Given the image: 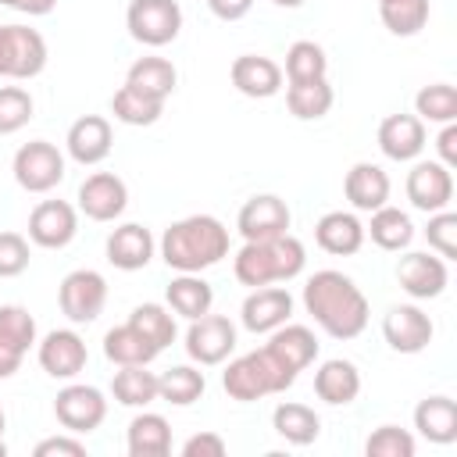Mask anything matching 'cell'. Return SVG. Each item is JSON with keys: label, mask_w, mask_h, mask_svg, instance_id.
Listing matches in <instances>:
<instances>
[{"label": "cell", "mask_w": 457, "mask_h": 457, "mask_svg": "<svg viewBox=\"0 0 457 457\" xmlns=\"http://www.w3.org/2000/svg\"><path fill=\"white\" fill-rule=\"evenodd\" d=\"M303 307L332 339H357L368 328V296L343 271H314L303 286Z\"/></svg>", "instance_id": "obj_1"}, {"label": "cell", "mask_w": 457, "mask_h": 457, "mask_svg": "<svg viewBox=\"0 0 457 457\" xmlns=\"http://www.w3.org/2000/svg\"><path fill=\"white\" fill-rule=\"evenodd\" d=\"M161 257L175 271H204L228 257V228L214 214H189L164 228Z\"/></svg>", "instance_id": "obj_2"}, {"label": "cell", "mask_w": 457, "mask_h": 457, "mask_svg": "<svg viewBox=\"0 0 457 457\" xmlns=\"http://www.w3.org/2000/svg\"><path fill=\"white\" fill-rule=\"evenodd\" d=\"M307 264V250L303 243L286 232L275 239H253L243 243L239 253L232 257V271L243 286L257 289V286H275V282H293Z\"/></svg>", "instance_id": "obj_3"}, {"label": "cell", "mask_w": 457, "mask_h": 457, "mask_svg": "<svg viewBox=\"0 0 457 457\" xmlns=\"http://www.w3.org/2000/svg\"><path fill=\"white\" fill-rule=\"evenodd\" d=\"M293 382H296V375H289L264 346H261V350H250V353H243V357H236V361H228V368L221 371L225 393H228L232 400H239V403L286 393Z\"/></svg>", "instance_id": "obj_4"}, {"label": "cell", "mask_w": 457, "mask_h": 457, "mask_svg": "<svg viewBox=\"0 0 457 457\" xmlns=\"http://www.w3.org/2000/svg\"><path fill=\"white\" fill-rule=\"evenodd\" d=\"M125 25L136 43L168 46L182 32V7L179 0H129Z\"/></svg>", "instance_id": "obj_5"}, {"label": "cell", "mask_w": 457, "mask_h": 457, "mask_svg": "<svg viewBox=\"0 0 457 457\" xmlns=\"http://www.w3.org/2000/svg\"><path fill=\"white\" fill-rule=\"evenodd\" d=\"M46 68V39L29 25H0V79H36Z\"/></svg>", "instance_id": "obj_6"}, {"label": "cell", "mask_w": 457, "mask_h": 457, "mask_svg": "<svg viewBox=\"0 0 457 457\" xmlns=\"http://www.w3.org/2000/svg\"><path fill=\"white\" fill-rule=\"evenodd\" d=\"M57 303H61V314L71 325H89V321L100 318V311L107 303V278L93 268H75L61 278Z\"/></svg>", "instance_id": "obj_7"}, {"label": "cell", "mask_w": 457, "mask_h": 457, "mask_svg": "<svg viewBox=\"0 0 457 457\" xmlns=\"http://www.w3.org/2000/svg\"><path fill=\"white\" fill-rule=\"evenodd\" d=\"M11 171L25 193H50L64 179V154L46 139H32V143L18 146Z\"/></svg>", "instance_id": "obj_8"}, {"label": "cell", "mask_w": 457, "mask_h": 457, "mask_svg": "<svg viewBox=\"0 0 457 457\" xmlns=\"http://www.w3.org/2000/svg\"><path fill=\"white\" fill-rule=\"evenodd\" d=\"M54 418L64 425V432L71 436H89L104 425L107 418V400L96 386H82V382H71L57 393L54 400Z\"/></svg>", "instance_id": "obj_9"}, {"label": "cell", "mask_w": 457, "mask_h": 457, "mask_svg": "<svg viewBox=\"0 0 457 457\" xmlns=\"http://www.w3.org/2000/svg\"><path fill=\"white\" fill-rule=\"evenodd\" d=\"M236 350V325L225 314H200L189 321L186 328V353L189 361H196L200 368L221 364L228 361V353Z\"/></svg>", "instance_id": "obj_10"}, {"label": "cell", "mask_w": 457, "mask_h": 457, "mask_svg": "<svg viewBox=\"0 0 457 457\" xmlns=\"http://www.w3.org/2000/svg\"><path fill=\"white\" fill-rule=\"evenodd\" d=\"M289 221H293L289 204H286L282 196H275V193H257V196H250V200L239 207V214H236V228H239V236H243L246 243L286 236V232H289Z\"/></svg>", "instance_id": "obj_11"}, {"label": "cell", "mask_w": 457, "mask_h": 457, "mask_svg": "<svg viewBox=\"0 0 457 457\" xmlns=\"http://www.w3.org/2000/svg\"><path fill=\"white\" fill-rule=\"evenodd\" d=\"M396 282L414 300H436V296H443V289L450 282V271H446V261L439 253L411 250L396 264Z\"/></svg>", "instance_id": "obj_12"}, {"label": "cell", "mask_w": 457, "mask_h": 457, "mask_svg": "<svg viewBox=\"0 0 457 457\" xmlns=\"http://www.w3.org/2000/svg\"><path fill=\"white\" fill-rule=\"evenodd\" d=\"M79 232V211L68 200H39L29 214V239L43 250H61Z\"/></svg>", "instance_id": "obj_13"}, {"label": "cell", "mask_w": 457, "mask_h": 457, "mask_svg": "<svg viewBox=\"0 0 457 457\" xmlns=\"http://www.w3.org/2000/svg\"><path fill=\"white\" fill-rule=\"evenodd\" d=\"M382 336L396 353H421L432 343L436 325L418 303H396L382 318Z\"/></svg>", "instance_id": "obj_14"}, {"label": "cell", "mask_w": 457, "mask_h": 457, "mask_svg": "<svg viewBox=\"0 0 457 457\" xmlns=\"http://www.w3.org/2000/svg\"><path fill=\"white\" fill-rule=\"evenodd\" d=\"M75 200H79V211L89 221H114L129 207V186L114 171H93L79 186V196Z\"/></svg>", "instance_id": "obj_15"}, {"label": "cell", "mask_w": 457, "mask_h": 457, "mask_svg": "<svg viewBox=\"0 0 457 457\" xmlns=\"http://www.w3.org/2000/svg\"><path fill=\"white\" fill-rule=\"evenodd\" d=\"M36 357H39V368H43L50 378H64V382H68V378H75V375L86 368L89 350H86V343H82L79 332H71V328H54V332H46V336L39 339Z\"/></svg>", "instance_id": "obj_16"}, {"label": "cell", "mask_w": 457, "mask_h": 457, "mask_svg": "<svg viewBox=\"0 0 457 457\" xmlns=\"http://www.w3.org/2000/svg\"><path fill=\"white\" fill-rule=\"evenodd\" d=\"M407 200L425 214H436V211L450 207V200H453V171L446 164H439V161H418L407 171Z\"/></svg>", "instance_id": "obj_17"}, {"label": "cell", "mask_w": 457, "mask_h": 457, "mask_svg": "<svg viewBox=\"0 0 457 457\" xmlns=\"http://www.w3.org/2000/svg\"><path fill=\"white\" fill-rule=\"evenodd\" d=\"M289 314H293V296L282 286H257V289H250V296L239 307V321L253 336L275 332L278 325L289 321Z\"/></svg>", "instance_id": "obj_18"}, {"label": "cell", "mask_w": 457, "mask_h": 457, "mask_svg": "<svg viewBox=\"0 0 457 457\" xmlns=\"http://www.w3.org/2000/svg\"><path fill=\"white\" fill-rule=\"evenodd\" d=\"M64 146H68V157L75 164H82V168L100 164L114 146L111 121L104 114H82L79 121H71V129L64 136Z\"/></svg>", "instance_id": "obj_19"}, {"label": "cell", "mask_w": 457, "mask_h": 457, "mask_svg": "<svg viewBox=\"0 0 457 457\" xmlns=\"http://www.w3.org/2000/svg\"><path fill=\"white\" fill-rule=\"evenodd\" d=\"M228 79L243 96L253 100H268L282 89V68L264 54H239L228 68Z\"/></svg>", "instance_id": "obj_20"}, {"label": "cell", "mask_w": 457, "mask_h": 457, "mask_svg": "<svg viewBox=\"0 0 457 457\" xmlns=\"http://www.w3.org/2000/svg\"><path fill=\"white\" fill-rule=\"evenodd\" d=\"M378 150L389 161H414L425 150V121L418 114H386L378 125Z\"/></svg>", "instance_id": "obj_21"}, {"label": "cell", "mask_w": 457, "mask_h": 457, "mask_svg": "<svg viewBox=\"0 0 457 457\" xmlns=\"http://www.w3.org/2000/svg\"><path fill=\"white\" fill-rule=\"evenodd\" d=\"M271 339L264 343V350L289 371V375H300L307 364H314L318 357V339L307 325H278L275 332H268Z\"/></svg>", "instance_id": "obj_22"}, {"label": "cell", "mask_w": 457, "mask_h": 457, "mask_svg": "<svg viewBox=\"0 0 457 457\" xmlns=\"http://www.w3.org/2000/svg\"><path fill=\"white\" fill-rule=\"evenodd\" d=\"M154 250H157V243H154L150 228L146 225H136V221H125V225H118L107 236V261L114 268H121V271L146 268L150 257H154Z\"/></svg>", "instance_id": "obj_23"}, {"label": "cell", "mask_w": 457, "mask_h": 457, "mask_svg": "<svg viewBox=\"0 0 457 457\" xmlns=\"http://www.w3.org/2000/svg\"><path fill=\"white\" fill-rule=\"evenodd\" d=\"M314 239L332 257H350L364 246V225L353 211H328L314 225Z\"/></svg>", "instance_id": "obj_24"}, {"label": "cell", "mask_w": 457, "mask_h": 457, "mask_svg": "<svg viewBox=\"0 0 457 457\" xmlns=\"http://www.w3.org/2000/svg\"><path fill=\"white\" fill-rule=\"evenodd\" d=\"M343 193H346L353 211H368L371 214L382 204H389V175L371 161H357L343 179Z\"/></svg>", "instance_id": "obj_25"}, {"label": "cell", "mask_w": 457, "mask_h": 457, "mask_svg": "<svg viewBox=\"0 0 457 457\" xmlns=\"http://www.w3.org/2000/svg\"><path fill=\"white\" fill-rule=\"evenodd\" d=\"M314 393H318V400H325L332 407L353 403L357 393H361V371H357V364L353 361H343V357L325 361L314 371Z\"/></svg>", "instance_id": "obj_26"}, {"label": "cell", "mask_w": 457, "mask_h": 457, "mask_svg": "<svg viewBox=\"0 0 457 457\" xmlns=\"http://www.w3.org/2000/svg\"><path fill=\"white\" fill-rule=\"evenodd\" d=\"M164 300H168L171 314L193 321V318H200V314L211 311V303H214V289H211L207 278H200V271H179V278L168 282Z\"/></svg>", "instance_id": "obj_27"}, {"label": "cell", "mask_w": 457, "mask_h": 457, "mask_svg": "<svg viewBox=\"0 0 457 457\" xmlns=\"http://www.w3.org/2000/svg\"><path fill=\"white\" fill-rule=\"evenodd\" d=\"M414 428L428 439V443H453L457 439V403L450 396H425L414 407Z\"/></svg>", "instance_id": "obj_28"}, {"label": "cell", "mask_w": 457, "mask_h": 457, "mask_svg": "<svg viewBox=\"0 0 457 457\" xmlns=\"http://www.w3.org/2000/svg\"><path fill=\"white\" fill-rule=\"evenodd\" d=\"M125 446L132 457H164L171 450V425L154 414V411H143L129 421V432H125Z\"/></svg>", "instance_id": "obj_29"}, {"label": "cell", "mask_w": 457, "mask_h": 457, "mask_svg": "<svg viewBox=\"0 0 457 457\" xmlns=\"http://www.w3.org/2000/svg\"><path fill=\"white\" fill-rule=\"evenodd\" d=\"M125 82L132 89L154 96V100H168L175 93V86H179V71H175V64L168 57H136L129 64Z\"/></svg>", "instance_id": "obj_30"}, {"label": "cell", "mask_w": 457, "mask_h": 457, "mask_svg": "<svg viewBox=\"0 0 457 457\" xmlns=\"http://www.w3.org/2000/svg\"><path fill=\"white\" fill-rule=\"evenodd\" d=\"M364 236H371V243H375L378 250L400 253V250H407L411 239H414V221H411L407 211L382 204L378 211H371V225L364 228Z\"/></svg>", "instance_id": "obj_31"}, {"label": "cell", "mask_w": 457, "mask_h": 457, "mask_svg": "<svg viewBox=\"0 0 457 457\" xmlns=\"http://www.w3.org/2000/svg\"><path fill=\"white\" fill-rule=\"evenodd\" d=\"M161 350L132 325V321H125V325H114L107 336H104V357L111 361V364H150L154 357H157Z\"/></svg>", "instance_id": "obj_32"}, {"label": "cell", "mask_w": 457, "mask_h": 457, "mask_svg": "<svg viewBox=\"0 0 457 457\" xmlns=\"http://www.w3.org/2000/svg\"><path fill=\"white\" fill-rule=\"evenodd\" d=\"M271 428H275L286 443H293V446H311V443L321 436V418H318L307 403H293V400H286V403L275 407V414H271Z\"/></svg>", "instance_id": "obj_33"}, {"label": "cell", "mask_w": 457, "mask_h": 457, "mask_svg": "<svg viewBox=\"0 0 457 457\" xmlns=\"http://www.w3.org/2000/svg\"><path fill=\"white\" fill-rule=\"evenodd\" d=\"M336 93L328 86V79H311V82H289L286 89V107L293 118L300 121H318L332 111Z\"/></svg>", "instance_id": "obj_34"}, {"label": "cell", "mask_w": 457, "mask_h": 457, "mask_svg": "<svg viewBox=\"0 0 457 457\" xmlns=\"http://www.w3.org/2000/svg\"><path fill=\"white\" fill-rule=\"evenodd\" d=\"M111 393L121 407H146L157 400V375L146 371V364H121L111 378Z\"/></svg>", "instance_id": "obj_35"}, {"label": "cell", "mask_w": 457, "mask_h": 457, "mask_svg": "<svg viewBox=\"0 0 457 457\" xmlns=\"http://www.w3.org/2000/svg\"><path fill=\"white\" fill-rule=\"evenodd\" d=\"M207 382H204V371L193 368V364H175L168 368L161 378H157V400L164 403H175V407H189L204 396Z\"/></svg>", "instance_id": "obj_36"}, {"label": "cell", "mask_w": 457, "mask_h": 457, "mask_svg": "<svg viewBox=\"0 0 457 457\" xmlns=\"http://www.w3.org/2000/svg\"><path fill=\"white\" fill-rule=\"evenodd\" d=\"M111 114L121 125H154L164 114V100H154V96H146V93H139L125 82L111 96Z\"/></svg>", "instance_id": "obj_37"}, {"label": "cell", "mask_w": 457, "mask_h": 457, "mask_svg": "<svg viewBox=\"0 0 457 457\" xmlns=\"http://www.w3.org/2000/svg\"><path fill=\"white\" fill-rule=\"evenodd\" d=\"M378 18L393 36H418L428 25V0H378Z\"/></svg>", "instance_id": "obj_38"}, {"label": "cell", "mask_w": 457, "mask_h": 457, "mask_svg": "<svg viewBox=\"0 0 457 457\" xmlns=\"http://www.w3.org/2000/svg\"><path fill=\"white\" fill-rule=\"evenodd\" d=\"M328 71V57L314 39H296L286 50V79L289 82H311V79H325Z\"/></svg>", "instance_id": "obj_39"}, {"label": "cell", "mask_w": 457, "mask_h": 457, "mask_svg": "<svg viewBox=\"0 0 457 457\" xmlns=\"http://www.w3.org/2000/svg\"><path fill=\"white\" fill-rule=\"evenodd\" d=\"M414 114H418L421 121H436V125L457 121V89H453L450 82L421 86L418 96H414Z\"/></svg>", "instance_id": "obj_40"}, {"label": "cell", "mask_w": 457, "mask_h": 457, "mask_svg": "<svg viewBox=\"0 0 457 457\" xmlns=\"http://www.w3.org/2000/svg\"><path fill=\"white\" fill-rule=\"evenodd\" d=\"M129 321H132L157 350H164V346L175 343V314H171V307H164V303H139V307H132Z\"/></svg>", "instance_id": "obj_41"}, {"label": "cell", "mask_w": 457, "mask_h": 457, "mask_svg": "<svg viewBox=\"0 0 457 457\" xmlns=\"http://www.w3.org/2000/svg\"><path fill=\"white\" fill-rule=\"evenodd\" d=\"M0 343H7L18 353H29L36 346V318L21 303H4L0 307Z\"/></svg>", "instance_id": "obj_42"}, {"label": "cell", "mask_w": 457, "mask_h": 457, "mask_svg": "<svg viewBox=\"0 0 457 457\" xmlns=\"http://www.w3.org/2000/svg\"><path fill=\"white\" fill-rule=\"evenodd\" d=\"M36 104H32V93L21 89V86H0V136H11L18 129L29 125Z\"/></svg>", "instance_id": "obj_43"}, {"label": "cell", "mask_w": 457, "mask_h": 457, "mask_svg": "<svg viewBox=\"0 0 457 457\" xmlns=\"http://www.w3.org/2000/svg\"><path fill=\"white\" fill-rule=\"evenodd\" d=\"M368 457H414V436L400 425H378L368 443H364Z\"/></svg>", "instance_id": "obj_44"}, {"label": "cell", "mask_w": 457, "mask_h": 457, "mask_svg": "<svg viewBox=\"0 0 457 457\" xmlns=\"http://www.w3.org/2000/svg\"><path fill=\"white\" fill-rule=\"evenodd\" d=\"M425 239H428V246H432L443 261H453V257H457V214H453L450 207L428 214Z\"/></svg>", "instance_id": "obj_45"}, {"label": "cell", "mask_w": 457, "mask_h": 457, "mask_svg": "<svg viewBox=\"0 0 457 457\" xmlns=\"http://www.w3.org/2000/svg\"><path fill=\"white\" fill-rule=\"evenodd\" d=\"M29 239L21 232H0V278H14L29 268Z\"/></svg>", "instance_id": "obj_46"}, {"label": "cell", "mask_w": 457, "mask_h": 457, "mask_svg": "<svg viewBox=\"0 0 457 457\" xmlns=\"http://www.w3.org/2000/svg\"><path fill=\"white\" fill-rule=\"evenodd\" d=\"M225 439L218 432H196L182 443V457H225Z\"/></svg>", "instance_id": "obj_47"}, {"label": "cell", "mask_w": 457, "mask_h": 457, "mask_svg": "<svg viewBox=\"0 0 457 457\" xmlns=\"http://www.w3.org/2000/svg\"><path fill=\"white\" fill-rule=\"evenodd\" d=\"M32 453L36 457H86V443L75 436H50V439L36 443Z\"/></svg>", "instance_id": "obj_48"}, {"label": "cell", "mask_w": 457, "mask_h": 457, "mask_svg": "<svg viewBox=\"0 0 457 457\" xmlns=\"http://www.w3.org/2000/svg\"><path fill=\"white\" fill-rule=\"evenodd\" d=\"M436 150H439V164H446L453 171L457 168V121L443 125V132L436 136Z\"/></svg>", "instance_id": "obj_49"}, {"label": "cell", "mask_w": 457, "mask_h": 457, "mask_svg": "<svg viewBox=\"0 0 457 457\" xmlns=\"http://www.w3.org/2000/svg\"><path fill=\"white\" fill-rule=\"evenodd\" d=\"M207 7H211V14L221 18V21H239V18L250 14L253 0H207Z\"/></svg>", "instance_id": "obj_50"}, {"label": "cell", "mask_w": 457, "mask_h": 457, "mask_svg": "<svg viewBox=\"0 0 457 457\" xmlns=\"http://www.w3.org/2000/svg\"><path fill=\"white\" fill-rule=\"evenodd\" d=\"M0 7H14L21 14H32V18H43L57 7V0H0Z\"/></svg>", "instance_id": "obj_51"}, {"label": "cell", "mask_w": 457, "mask_h": 457, "mask_svg": "<svg viewBox=\"0 0 457 457\" xmlns=\"http://www.w3.org/2000/svg\"><path fill=\"white\" fill-rule=\"evenodd\" d=\"M21 361H25V353H18V350H11L7 343H0V378H11V375L21 368Z\"/></svg>", "instance_id": "obj_52"}, {"label": "cell", "mask_w": 457, "mask_h": 457, "mask_svg": "<svg viewBox=\"0 0 457 457\" xmlns=\"http://www.w3.org/2000/svg\"><path fill=\"white\" fill-rule=\"evenodd\" d=\"M4 425H7V418H4V407H0V457L7 453V446H4Z\"/></svg>", "instance_id": "obj_53"}, {"label": "cell", "mask_w": 457, "mask_h": 457, "mask_svg": "<svg viewBox=\"0 0 457 457\" xmlns=\"http://www.w3.org/2000/svg\"><path fill=\"white\" fill-rule=\"evenodd\" d=\"M271 4H275V7H300L303 0H271Z\"/></svg>", "instance_id": "obj_54"}]
</instances>
